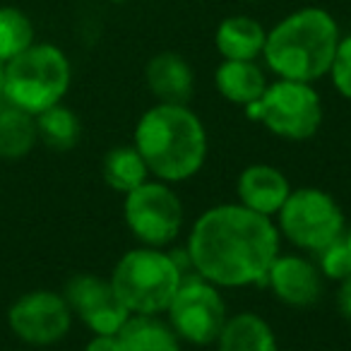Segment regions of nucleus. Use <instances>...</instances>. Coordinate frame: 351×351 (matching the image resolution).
I'll use <instances>...</instances> for the list:
<instances>
[{
  "label": "nucleus",
  "instance_id": "obj_19",
  "mask_svg": "<svg viewBox=\"0 0 351 351\" xmlns=\"http://www.w3.org/2000/svg\"><path fill=\"white\" fill-rule=\"evenodd\" d=\"M217 351H277V341L263 317L241 313L224 322L217 337Z\"/></svg>",
  "mask_w": 351,
  "mask_h": 351
},
{
  "label": "nucleus",
  "instance_id": "obj_1",
  "mask_svg": "<svg viewBox=\"0 0 351 351\" xmlns=\"http://www.w3.org/2000/svg\"><path fill=\"white\" fill-rule=\"evenodd\" d=\"M193 269L215 287H248L267 282L279 258V231L272 219L243 205L207 210L188 241Z\"/></svg>",
  "mask_w": 351,
  "mask_h": 351
},
{
  "label": "nucleus",
  "instance_id": "obj_20",
  "mask_svg": "<svg viewBox=\"0 0 351 351\" xmlns=\"http://www.w3.org/2000/svg\"><path fill=\"white\" fill-rule=\"evenodd\" d=\"M104 181L118 193H132L135 188H140L142 183H147V169L145 159L140 156V152L135 147H116L104 156Z\"/></svg>",
  "mask_w": 351,
  "mask_h": 351
},
{
  "label": "nucleus",
  "instance_id": "obj_16",
  "mask_svg": "<svg viewBox=\"0 0 351 351\" xmlns=\"http://www.w3.org/2000/svg\"><path fill=\"white\" fill-rule=\"evenodd\" d=\"M215 84L221 97L243 106L258 101L267 89V80L255 60H224L215 73Z\"/></svg>",
  "mask_w": 351,
  "mask_h": 351
},
{
  "label": "nucleus",
  "instance_id": "obj_17",
  "mask_svg": "<svg viewBox=\"0 0 351 351\" xmlns=\"http://www.w3.org/2000/svg\"><path fill=\"white\" fill-rule=\"evenodd\" d=\"M36 142H39L36 116L3 99L0 101V159H25L34 149Z\"/></svg>",
  "mask_w": 351,
  "mask_h": 351
},
{
  "label": "nucleus",
  "instance_id": "obj_7",
  "mask_svg": "<svg viewBox=\"0 0 351 351\" xmlns=\"http://www.w3.org/2000/svg\"><path fill=\"white\" fill-rule=\"evenodd\" d=\"M279 229L293 245L317 253L344 234V215L332 195L317 188L289 193L279 210Z\"/></svg>",
  "mask_w": 351,
  "mask_h": 351
},
{
  "label": "nucleus",
  "instance_id": "obj_2",
  "mask_svg": "<svg viewBox=\"0 0 351 351\" xmlns=\"http://www.w3.org/2000/svg\"><path fill=\"white\" fill-rule=\"evenodd\" d=\"M135 149L149 173L169 183L186 181L202 169L207 132L202 121L183 104H159L137 121Z\"/></svg>",
  "mask_w": 351,
  "mask_h": 351
},
{
  "label": "nucleus",
  "instance_id": "obj_10",
  "mask_svg": "<svg viewBox=\"0 0 351 351\" xmlns=\"http://www.w3.org/2000/svg\"><path fill=\"white\" fill-rule=\"evenodd\" d=\"M8 325L17 339L34 346L60 341L73 325V311L63 293L34 289L17 298L8 311Z\"/></svg>",
  "mask_w": 351,
  "mask_h": 351
},
{
  "label": "nucleus",
  "instance_id": "obj_23",
  "mask_svg": "<svg viewBox=\"0 0 351 351\" xmlns=\"http://www.w3.org/2000/svg\"><path fill=\"white\" fill-rule=\"evenodd\" d=\"M320 255V272L337 282H344L351 274V245L346 241V234H341L339 239H335L332 243H327L322 250H317Z\"/></svg>",
  "mask_w": 351,
  "mask_h": 351
},
{
  "label": "nucleus",
  "instance_id": "obj_5",
  "mask_svg": "<svg viewBox=\"0 0 351 351\" xmlns=\"http://www.w3.org/2000/svg\"><path fill=\"white\" fill-rule=\"evenodd\" d=\"M108 282L130 313L156 315L173 301L183 274L171 255L156 248H137L118 260Z\"/></svg>",
  "mask_w": 351,
  "mask_h": 351
},
{
  "label": "nucleus",
  "instance_id": "obj_13",
  "mask_svg": "<svg viewBox=\"0 0 351 351\" xmlns=\"http://www.w3.org/2000/svg\"><path fill=\"white\" fill-rule=\"evenodd\" d=\"M289 193H291V188H289L287 176L274 166L253 164L239 176L241 205L258 212V215H277L287 202Z\"/></svg>",
  "mask_w": 351,
  "mask_h": 351
},
{
  "label": "nucleus",
  "instance_id": "obj_29",
  "mask_svg": "<svg viewBox=\"0 0 351 351\" xmlns=\"http://www.w3.org/2000/svg\"><path fill=\"white\" fill-rule=\"evenodd\" d=\"M346 241H349V245H351V231H349V234H346Z\"/></svg>",
  "mask_w": 351,
  "mask_h": 351
},
{
  "label": "nucleus",
  "instance_id": "obj_24",
  "mask_svg": "<svg viewBox=\"0 0 351 351\" xmlns=\"http://www.w3.org/2000/svg\"><path fill=\"white\" fill-rule=\"evenodd\" d=\"M330 75H332V82H335L337 92H339L341 97L351 99V36L339 39Z\"/></svg>",
  "mask_w": 351,
  "mask_h": 351
},
{
  "label": "nucleus",
  "instance_id": "obj_26",
  "mask_svg": "<svg viewBox=\"0 0 351 351\" xmlns=\"http://www.w3.org/2000/svg\"><path fill=\"white\" fill-rule=\"evenodd\" d=\"M339 311H341V315L346 317V320H351V274L349 277L341 282V287H339Z\"/></svg>",
  "mask_w": 351,
  "mask_h": 351
},
{
  "label": "nucleus",
  "instance_id": "obj_27",
  "mask_svg": "<svg viewBox=\"0 0 351 351\" xmlns=\"http://www.w3.org/2000/svg\"><path fill=\"white\" fill-rule=\"evenodd\" d=\"M5 99V63L0 60V101Z\"/></svg>",
  "mask_w": 351,
  "mask_h": 351
},
{
  "label": "nucleus",
  "instance_id": "obj_11",
  "mask_svg": "<svg viewBox=\"0 0 351 351\" xmlns=\"http://www.w3.org/2000/svg\"><path fill=\"white\" fill-rule=\"evenodd\" d=\"M73 315H77L94 335H118L125 320L132 315L111 282H104L97 274H75L63 291Z\"/></svg>",
  "mask_w": 351,
  "mask_h": 351
},
{
  "label": "nucleus",
  "instance_id": "obj_4",
  "mask_svg": "<svg viewBox=\"0 0 351 351\" xmlns=\"http://www.w3.org/2000/svg\"><path fill=\"white\" fill-rule=\"evenodd\" d=\"M73 68L63 49L39 44L5 63V101L22 111L39 116L41 111L63 101L70 89Z\"/></svg>",
  "mask_w": 351,
  "mask_h": 351
},
{
  "label": "nucleus",
  "instance_id": "obj_8",
  "mask_svg": "<svg viewBox=\"0 0 351 351\" xmlns=\"http://www.w3.org/2000/svg\"><path fill=\"white\" fill-rule=\"evenodd\" d=\"M123 215L130 231L149 248L166 245L183 226V205L166 183H142L125 195Z\"/></svg>",
  "mask_w": 351,
  "mask_h": 351
},
{
  "label": "nucleus",
  "instance_id": "obj_14",
  "mask_svg": "<svg viewBox=\"0 0 351 351\" xmlns=\"http://www.w3.org/2000/svg\"><path fill=\"white\" fill-rule=\"evenodd\" d=\"M147 84L152 94L161 104H183L186 106L193 97V68L178 53H159L147 63Z\"/></svg>",
  "mask_w": 351,
  "mask_h": 351
},
{
  "label": "nucleus",
  "instance_id": "obj_15",
  "mask_svg": "<svg viewBox=\"0 0 351 351\" xmlns=\"http://www.w3.org/2000/svg\"><path fill=\"white\" fill-rule=\"evenodd\" d=\"M267 32L258 20L248 15L226 17L215 36L217 51L224 60H255L265 49Z\"/></svg>",
  "mask_w": 351,
  "mask_h": 351
},
{
  "label": "nucleus",
  "instance_id": "obj_3",
  "mask_svg": "<svg viewBox=\"0 0 351 351\" xmlns=\"http://www.w3.org/2000/svg\"><path fill=\"white\" fill-rule=\"evenodd\" d=\"M339 46V27L322 8H303L267 32L263 56L282 80L315 82L330 73Z\"/></svg>",
  "mask_w": 351,
  "mask_h": 351
},
{
  "label": "nucleus",
  "instance_id": "obj_18",
  "mask_svg": "<svg viewBox=\"0 0 351 351\" xmlns=\"http://www.w3.org/2000/svg\"><path fill=\"white\" fill-rule=\"evenodd\" d=\"M118 339L125 351H181V337L154 315H130Z\"/></svg>",
  "mask_w": 351,
  "mask_h": 351
},
{
  "label": "nucleus",
  "instance_id": "obj_12",
  "mask_svg": "<svg viewBox=\"0 0 351 351\" xmlns=\"http://www.w3.org/2000/svg\"><path fill=\"white\" fill-rule=\"evenodd\" d=\"M267 284L279 301L293 308H308L322 296V272L315 263L301 255H284L274 260L267 272Z\"/></svg>",
  "mask_w": 351,
  "mask_h": 351
},
{
  "label": "nucleus",
  "instance_id": "obj_25",
  "mask_svg": "<svg viewBox=\"0 0 351 351\" xmlns=\"http://www.w3.org/2000/svg\"><path fill=\"white\" fill-rule=\"evenodd\" d=\"M84 351H125L118 339V335H97L94 339H89Z\"/></svg>",
  "mask_w": 351,
  "mask_h": 351
},
{
  "label": "nucleus",
  "instance_id": "obj_28",
  "mask_svg": "<svg viewBox=\"0 0 351 351\" xmlns=\"http://www.w3.org/2000/svg\"><path fill=\"white\" fill-rule=\"evenodd\" d=\"M111 3H130V0H111Z\"/></svg>",
  "mask_w": 351,
  "mask_h": 351
},
{
  "label": "nucleus",
  "instance_id": "obj_6",
  "mask_svg": "<svg viewBox=\"0 0 351 351\" xmlns=\"http://www.w3.org/2000/svg\"><path fill=\"white\" fill-rule=\"evenodd\" d=\"M248 118L260 121L269 132L287 140H308L322 123V104L308 82L282 80L267 84L258 101L245 106Z\"/></svg>",
  "mask_w": 351,
  "mask_h": 351
},
{
  "label": "nucleus",
  "instance_id": "obj_22",
  "mask_svg": "<svg viewBox=\"0 0 351 351\" xmlns=\"http://www.w3.org/2000/svg\"><path fill=\"white\" fill-rule=\"evenodd\" d=\"M36 44V27L32 17L17 5H0V60L17 58Z\"/></svg>",
  "mask_w": 351,
  "mask_h": 351
},
{
  "label": "nucleus",
  "instance_id": "obj_9",
  "mask_svg": "<svg viewBox=\"0 0 351 351\" xmlns=\"http://www.w3.org/2000/svg\"><path fill=\"white\" fill-rule=\"evenodd\" d=\"M171 327L191 344H212L226 322V306L215 284L207 279H183L169 303Z\"/></svg>",
  "mask_w": 351,
  "mask_h": 351
},
{
  "label": "nucleus",
  "instance_id": "obj_21",
  "mask_svg": "<svg viewBox=\"0 0 351 351\" xmlns=\"http://www.w3.org/2000/svg\"><path fill=\"white\" fill-rule=\"evenodd\" d=\"M36 132H39V142H44L46 147L56 152H68L80 142L82 125L68 106L56 104L36 116Z\"/></svg>",
  "mask_w": 351,
  "mask_h": 351
}]
</instances>
